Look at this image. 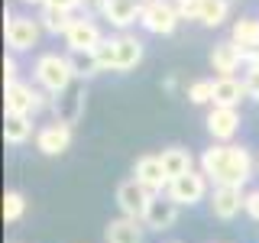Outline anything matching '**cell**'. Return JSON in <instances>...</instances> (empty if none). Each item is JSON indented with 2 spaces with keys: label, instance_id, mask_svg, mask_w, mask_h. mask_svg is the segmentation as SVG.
<instances>
[{
  "label": "cell",
  "instance_id": "cell-15",
  "mask_svg": "<svg viewBox=\"0 0 259 243\" xmlns=\"http://www.w3.org/2000/svg\"><path fill=\"white\" fill-rule=\"evenodd\" d=\"M97 4H101L104 20L117 29H126L130 23H136L140 13H143V0H97Z\"/></svg>",
  "mask_w": 259,
  "mask_h": 243
},
{
  "label": "cell",
  "instance_id": "cell-20",
  "mask_svg": "<svg viewBox=\"0 0 259 243\" xmlns=\"http://www.w3.org/2000/svg\"><path fill=\"white\" fill-rule=\"evenodd\" d=\"M143 62V43L136 36H117V71H130Z\"/></svg>",
  "mask_w": 259,
  "mask_h": 243
},
{
  "label": "cell",
  "instance_id": "cell-37",
  "mask_svg": "<svg viewBox=\"0 0 259 243\" xmlns=\"http://www.w3.org/2000/svg\"><path fill=\"white\" fill-rule=\"evenodd\" d=\"M256 169H259V162H256Z\"/></svg>",
  "mask_w": 259,
  "mask_h": 243
},
{
  "label": "cell",
  "instance_id": "cell-3",
  "mask_svg": "<svg viewBox=\"0 0 259 243\" xmlns=\"http://www.w3.org/2000/svg\"><path fill=\"white\" fill-rule=\"evenodd\" d=\"M42 107H52V101L36 91L32 85H26V81H10V85L4 88V110L7 113H39Z\"/></svg>",
  "mask_w": 259,
  "mask_h": 243
},
{
  "label": "cell",
  "instance_id": "cell-29",
  "mask_svg": "<svg viewBox=\"0 0 259 243\" xmlns=\"http://www.w3.org/2000/svg\"><path fill=\"white\" fill-rule=\"evenodd\" d=\"M243 85H246V94L259 101V68H246V78H243Z\"/></svg>",
  "mask_w": 259,
  "mask_h": 243
},
{
  "label": "cell",
  "instance_id": "cell-26",
  "mask_svg": "<svg viewBox=\"0 0 259 243\" xmlns=\"http://www.w3.org/2000/svg\"><path fill=\"white\" fill-rule=\"evenodd\" d=\"M68 59H71V68H75V78H94L97 71H101L94 52H71Z\"/></svg>",
  "mask_w": 259,
  "mask_h": 243
},
{
  "label": "cell",
  "instance_id": "cell-4",
  "mask_svg": "<svg viewBox=\"0 0 259 243\" xmlns=\"http://www.w3.org/2000/svg\"><path fill=\"white\" fill-rule=\"evenodd\" d=\"M165 194L182 208H194V205H201V201L207 198V175L201 172V169H191V172L172 178Z\"/></svg>",
  "mask_w": 259,
  "mask_h": 243
},
{
  "label": "cell",
  "instance_id": "cell-7",
  "mask_svg": "<svg viewBox=\"0 0 259 243\" xmlns=\"http://www.w3.org/2000/svg\"><path fill=\"white\" fill-rule=\"evenodd\" d=\"M113 198H117V208H120L123 217H136V221H143L146 208H149V201L156 198V194H149L136 178H123V182L117 185V194H113Z\"/></svg>",
  "mask_w": 259,
  "mask_h": 243
},
{
  "label": "cell",
  "instance_id": "cell-6",
  "mask_svg": "<svg viewBox=\"0 0 259 243\" xmlns=\"http://www.w3.org/2000/svg\"><path fill=\"white\" fill-rule=\"evenodd\" d=\"M7 46H10V52H29V49H36L39 43V32H42V23L32 20V16H13L7 13Z\"/></svg>",
  "mask_w": 259,
  "mask_h": 243
},
{
  "label": "cell",
  "instance_id": "cell-24",
  "mask_svg": "<svg viewBox=\"0 0 259 243\" xmlns=\"http://www.w3.org/2000/svg\"><path fill=\"white\" fill-rule=\"evenodd\" d=\"M94 59L101 65V71H117V36L104 39V43L94 49Z\"/></svg>",
  "mask_w": 259,
  "mask_h": 243
},
{
  "label": "cell",
  "instance_id": "cell-21",
  "mask_svg": "<svg viewBox=\"0 0 259 243\" xmlns=\"http://www.w3.org/2000/svg\"><path fill=\"white\" fill-rule=\"evenodd\" d=\"M230 39H233L240 49H253V46H259V20H253V16H240V20L233 23Z\"/></svg>",
  "mask_w": 259,
  "mask_h": 243
},
{
  "label": "cell",
  "instance_id": "cell-14",
  "mask_svg": "<svg viewBox=\"0 0 259 243\" xmlns=\"http://www.w3.org/2000/svg\"><path fill=\"white\" fill-rule=\"evenodd\" d=\"M104 243H146V224L120 214L104 227Z\"/></svg>",
  "mask_w": 259,
  "mask_h": 243
},
{
  "label": "cell",
  "instance_id": "cell-17",
  "mask_svg": "<svg viewBox=\"0 0 259 243\" xmlns=\"http://www.w3.org/2000/svg\"><path fill=\"white\" fill-rule=\"evenodd\" d=\"M246 97V85L237 78H214V107H240Z\"/></svg>",
  "mask_w": 259,
  "mask_h": 243
},
{
  "label": "cell",
  "instance_id": "cell-27",
  "mask_svg": "<svg viewBox=\"0 0 259 243\" xmlns=\"http://www.w3.org/2000/svg\"><path fill=\"white\" fill-rule=\"evenodd\" d=\"M188 101L191 104H214V81H207V78L194 81L188 88Z\"/></svg>",
  "mask_w": 259,
  "mask_h": 243
},
{
  "label": "cell",
  "instance_id": "cell-12",
  "mask_svg": "<svg viewBox=\"0 0 259 243\" xmlns=\"http://www.w3.org/2000/svg\"><path fill=\"white\" fill-rule=\"evenodd\" d=\"M68 146H71V124L52 120V124H42L36 130V149L42 156H62Z\"/></svg>",
  "mask_w": 259,
  "mask_h": 243
},
{
  "label": "cell",
  "instance_id": "cell-31",
  "mask_svg": "<svg viewBox=\"0 0 259 243\" xmlns=\"http://www.w3.org/2000/svg\"><path fill=\"white\" fill-rule=\"evenodd\" d=\"M16 75H20V68H16V59H13V55H7V59H4V81H7V85H10V81H20Z\"/></svg>",
  "mask_w": 259,
  "mask_h": 243
},
{
  "label": "cell",
  "instance_id": "cell-16",
  "mask_svg": "<svg viewBox=\"0 0 259 243\" xmlns=\"http://www.w3.org/2000/svg\"><path fill=\"white\" fill-rule=\"evenodd\" d=\"M240 65H243V49L233 39H224L210 49V68L217 71V78H233Z\"/></svg>",
  "mask_w": 259,
  "mask_h": 243
},
{
  "label": "cell",
  "instance_id": "cell-30",
  "mask_svg": "<svg viewBox=\"0 0 259 243\" xmlns=\"http://www.w3.org/2000/svg\"><path fill=\"white\" fill-rule=\"evenodd\" d=\"M246 214L259 224V188L256 191H246Z\"/></svg>",
  "mask_w": 259,
  "mask_h": 243
},
{
  "label": "cell",
  "instance_id": "cell-11",
  "mask_svg": "<svg viewBox=\"0 0 259 243\" xmlns=\"http://www.w3.org/2000/svg\"><path fill=\"white\" fill-rule=\"evenodd\" d=\"M178 214H182V205H175L168 194H156V198L149 201V208H146V230H156V233H165L172 230V227L178 224Z\"/></svg>",
  "mask_w": 259,
  "mask_h": 243
},
{
  "label": "cell",
  "instance_id": "cell-23",
  "mask_svg": "<svg viewBox=\"0 0 259 243\" xmlns=\"http://www.w3.org/2000/svg\"><path fill=\"white\" fill-rule=\"evenodd\" d=\"M230 16V0H204L201 4V20L198 23H204V26H221V23Z\"/></svg>",
  "mask_w": 259,
  "mask_h": 243
},
{
  "label": "cell",
  "instance_id": "cell-25",
  "mask_svg": "<svg viewBox=\"0 0 259 243\" xmlns=\"http://www.w3.org/2000/svg\"><path fill=\"white\" fill-rule=\"evenodd\" d=\"M23 214H26V198H23V191H7L4 194V221L16 224V221H23Z\"/></svg>",
  "mask_w": 259,
  "mask_h": 243
},
{
  "label": "cell",
  "instance_id": "cell-2",
  "mask_svg": "<svg viewBox=\"0 0 259 243\" xmlns=\"http://www.w3.org/2000/svg\"><path fill=\"white\" fill-rule=\"evenodd\" d=\"M32 75H36L39 88H42L46 94H65L71 88V81H75V68H71L68 55L46 52V55H39V59H36Z\"/></svg>",
  "mask_w": 259,
  "mask_h": 243
},
{
  "label": "cell",
  "instance_id": "cell-10",
  "mask_svg": "<svg viewBox=\"0 0 259 243\" xmlns=\"http://www.w3.org/2000/svg\"><path fill=\"white\" fill-rule=\"evenodd\" d=\"M207 205L217 221H233L240 211H246V194H243V188H233V185H217L210 191Z\"/></svg>",
  "mask_w": 259,
  "mask_h": 243
},
{
  "label": "cell",
  "instance_id": "cell-9",
  "mask_svg": "<svg viewBox=\"0 0 259 243\" xmlns=\"http://www.w3.org/2000/svg\"><path fill=\"white\" fill-rule=\"evenodd\" d=\"M133 178L143 185L149 194H165L168 191V182L172 178L165 175V166H162V159L159 156H140L136 159V166H133Z\"/></svg>",
  "mask_w": 259,
  "mask_h": 243
},
{
  "label": "cell",
  "instance_id": "cell-34",
  "mask_svg": "<svg viewBox=\"0 0 259 243\" xmlns=\"http://www.w3.org/2000/svg\"><path fill=\"white\" fill-rule=\"evenodd\" d=\"M23 4H42L46 7V0H23Z\"/></svg>",
  "mask_w": 259,
  "mask_h": 243
},
{
  "label": "cell",
  "instance_id": "cell-18",
  "mask_svg": "<svg viewBox=\"0 0 259 243\" xmlns=\"http://www.w3.org/2000/svg\"><path fill=\"white\" fill-rule=\"evenodd\" d=\"M159 159H162V166H165L168 178H178V175H185V172L194 169V156L185 146H165V149L159 152Z\"/></svg>",
  "mask_w": 259,
  "mask_h": 243
},
{
  "label": "cell",
  "instance_id": "cell-35",
  "mask_svg": "<svg viewBox=\"0 0 259 243\" xmlns=\"http://www.w3.org/2000/svg\"><path fill=\"white\" fill-rule=\"evenodd\" d=\"M168 243H178V240H168Z\"/></svg>",
  "mask_w": 259,
  "mask_h": 243
},
{
  "label": "cell",
  "instance_id": "cell-5",
  "mask_svg": "<svg viewBox=\"0 0 259 243\" xmlns=\"http://www.w3.org/2000/svg\"><path fill=\"white\" fill-rule=\"evenodd\" d=\"M178 10H175V0H149V4H143V13H140V23L146 32H152V36H168V32H175L178 26Z\"/></svg>",
  "mask_w": 259,
  "mask_h": 243
},
{
  "label": "cell",
  "instance_id": "cell-32",
  "mask_svg": "<svg viewBox=\"0 0 259 243\" xmlns=\"http://www.w3.org/2000/svg\"><path fill=\"white\" fill-rule=\"evenodd\" d=\"M243 65H246V68H259V46L243 49Z\"/></svg>",
  "mask_w": 259,
  "mask_h": 243
},
{
  "label": "cell",
  "instance_id": "cell-22",
  "mask_svg": "<svg viewBox=\"0 0 259 243\" xmlns=\"http://www.w3.org/2000/svg\"><path fill=\"white\" fill-rule=\"evenodd\" d=\"M39 23H42V29L46 32H52V36H65L68 32V26H71V16L65 13V10H59V7H42V13H39Z\"/></svg>",
  "mask_w": 259,
  "mask_h": 243
},
{
  "label": "cell",
  "instance_id": "cell-28",
  "mask_svg": "<svg viewBox=\"0 0 259 243\" xmlns=\"http://www.w3.org/2000/svg\"><path fill=\"white\" fill-rule=\"evenodd\" d=\"M201 4L204 0H175V10L182 20H201Z\"/></svg>",
  "mask_w": 259,
  "mask_h": 243
},
{
  "label": "cell",
  "instance_id": "cell-19",
  "mask_svg": "<svg viewBox=\"0 0 259 243\" xmlns=\"http://www.w3.org/2000/svg\"><path fill=\"white\" fill-rule=\"evenodd\" d=\"M32 136V117L29 113H7L4 117V140L10 146H23Z\"/></svg>",
  "mask_w": 259,
  "mask_h": 243
},
{
  "label": "cell",
  "instance_id": "cell-8",
  "mask_svg": "<svg viewBox=\"0 0 259 243\" xmlns=\"http://www.w3.org/2000/svg\"><path fill=\"white\" fill-rule=\"evenodd\" d=\"M104 39L107 36L101 32V26H97L94 20H88V16H71V26H68V32H65L68 52H94Z\"/></svg>",
  "mask_w": 259,
  "mask_h": 243
},
{
  "label": "cell",
  "instance_id": "cell-33",
  "mask_svg": "<svg viewBox=\"0 0 259 243\" xmlns=\"http://www.w3.org/2000/svg\"><path fill=\"white\" fill-rule=\"evenodd\" d=\"M46 4H49V7H59V10H65V13H71L75 7L84 4V0H46Z\"/></svg>",
  "mask_w": 259,
  "mask_h": 243
},
{
  "label": "cell",
  "instance_id": "cell-13",
  "mask_svg": "<svg viewBox=\"0 0 259 243\" xmlns=\"http://www.w3.org/2000/svg\"><path fill=\"white\" fill-rule=\"evenodd\" d=\"M204 124H207V133L214 136V143H230L240 130V110L237 107H210Z\"/></svg>",
  "mask_w": 259,
  "mask_h": 243
},
{
  "label": "cell",
  "instance_id": "cell-1",
  "mask_svg": "<svg viewBox=\"0 0 259 243\" xmlns=\"http://www.w3.org/2000/svg\"><path fill=\"white\" fill-rule=\"evenodd\" d=\"M201 172L207 175V182L217 185H233L243 188L253 175V156L246 146H233V143H214L201 152Z\"/></svg>",
  "mask_w": 259,
  "mask_h": 243
},
{
  "label": "cell",
  "instance_id": "cell-36",
  "mask_svg": "<svg viewBox=\"0 0 259 243\" xmlns=\"http://www.w3.org/2000/svg\"><path fill=\"white\" fill-rule=\"evenodd\" d=\"M143 4H149V0H143Z\"/></svg>",
  "mask_w": 259,
  "mask_h": 243
}]
</instances>
